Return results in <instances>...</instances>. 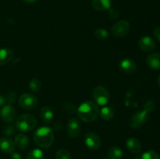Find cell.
Segmentation results:
<instances>
[{"label":"cell","instance_id":"1","mask_svg":"<svg viewBox=\"0 0 160 159\" xmlns=\"http://www.w3.org/2000/svg\"><path fill=\"white\" fill-rule=\"evenodd\" d=\"M77 112L80 119L86 123L95 121L99 115L98 105L91 101H87L82 103Z\"/></svg>","mask_w":160,"mask_h":159},{"label":"cell","instance_id":"2","mask_svg":"<svg viewBox=\"0 0 160 159\" xmlns=\"http://www.w3.org/2000/svg\"><path fill=\"white\" fill-rule=\"evenodd\" d=\"M34 141L41 148H48L54 142V133L51 128L42 126L38 128L34 133Z\"/></svg>","mask_w":160,"mask_h":159},{"label":"cell","instance_id":"3","mask_svg":"<svg viewBox=\"0 0 160 159\" xmlns=\"http://www.w3.org/2000/svg\"><path fill=\"white\" fill-rule=\"evenodd\" d=\"M37 125V119L31 114H23L17 118L16 128L20 132H28L34 129Z\"/></svg>","mask_w":160,"mask_h":159},{"label":"cell","instance_id":"4","mask_svg":"<svg viewBox=\"0 0 160 159\" xmlns=\"http://www.w3.org/2000/svg\"><path fill=\"white\" fill-rule=\"evenodd\" d=\"M92 96L97 104L104 106L109 102V93L107 89L102 85H98L94 88Z\"/></svg>","mask_w":160,"mask_h":159},{"label":"cell","instance_id":"5","mask_svg":"<svg viewBox=\"0 0 160 159\" xmlns=\"http://www.w3.org/2000/svg\"><path fill=\"white\" fill-rule=\"evenodd\" d=\"M148 120V112L145 110L136 112L130 118L129 125L134 129H138L142 127Z\"/></svg>","mask_w":160,"mask_h":159},{"label":"cell","instance_id":"6","mask_svg":"<svg viewBox=\"0 0 160 159\" xmlns=\"http://www.w3.org/2000/svg\"><path fill=\"white\" fill-rule=\"evenodd\" d=\"M19 104L20 107L26 110L34 109L38 104V99L34 95L26 93L19 98Z\"/></svg>","mask_w":160,"mask_h":159},{"label":"cell","instance_id":"7","mask_svg":"<svg viewBox=\"0 0 160 159\" xmlns=\"http://www.w3.org/2000/svg\"><path fill=\"white\" fill-rule=\"evenodd\" d=\"M130 31V23L127 20H120L116 23L111 29L112 35L116 37H123Z\"/></svg>","mask_w":160,"mask_h":159},{"label":"cell","instance_id":"8","mask_svg":"<svg viewBox=\"0 0 160 159\" xmlns=\"http://www.w3.org/2000/svg\"><path fill=\"white\" fill-rule=\"evenodd\" d=\"M0 116L5 123H12L17 117V112H16L15 108L10 104L2 106L0 111Z\"/></svg>","mask_w":160,"mask_h":159},{"label":"cell","instance_id":"9","mask_svg":"<svg viewBox=\"0 0 160 159\" xmlns=\"http://www.w3.org/2000/svg\"><path fill=\"white\" fill-rule=\"evenodd\" d=\"M84 143L91 150H98L101 146V140L98 134L88 132L84 136Z\"/></svg>","mask_w":160,"mask_h":159},{"label":"cell","instance_id":"10","mask_svg":"<svg viewBox=\"0 0 160 159\" xmlns=\"http://www.w3.org/2000/svg\"><path fill=\"white\" fill-rule=\"evenodd\" d=\"M67 132L71 138H76L81 132V124L78 119L73 118L69 119L67 124Z\"/></svg>","mask_w":160,"mask_h":159},{"label":"cell","instance_id":"11","mask_svg":"<svg viewBox=\"0 0 160 159\" xmlns=\"http://www.w3.org/2000/svg\"><path fill=\"white\" fill-rule=\"evenodd\" d=\"M120 70L126 74H133L137 70V63L133 59L126 58L123 59L120 62Z\"/></svg>","mask_w":160,"mask_h":159},{"label":"cell","instance_id":"12","mask_svg":"<svg viewBox=\"0 0 160 159\" xmlns=\"http://www.w3.org/2000/svg\"><path fill=\"white\" fill-rule=\"evenodd\" d=\"M138 47L142 51L149 52L155 50L156 47V44L155 41L148 36H144L141 37L138 41Z\"/></svg>","mask_w":160,"mask_h":159},{"label":"cell","instance_id":"13","mask_svg":"<svg viewBox=\"0 0 160 159\" xmlns=\"http://www.w3.org/2000/svg\"><path fill=\"white\" fill-rule=\"evenodd\" d=\"M15 150L14 142L8 137L0 138V151L5 154H11Z\"/></svg>","mask_w":160,"mask_h":159},{"label":"cell","instance_id":"14","mask_svg":"<svg viewBox=\"0 0 160 159\" xmlns=\"http://www.w3.org/2000/svg\"><path fill=\"white\" fill-rule=\"evenodd\" d=\"M126 146L128 151L133 154H139L142 151V144L138 139L130 137L127 140Z\"/></svg>","mask_w":160,"mask_h":159},{"label":"cell","instance_id":"15","mask_svg":"<svg viewBox=\"0 0 160 159\" xmlns=\"http://www.w3.org/2000/svg\"><path fill=\"white\" fill-rule=\"evenodd\" d=\"M13 142L15 147H17V148L20 150L26 149L30 145V140L28 136L22 133H20L16 136Z\"/></svg>","mask_w":160,"mask_h":159},{"label":"cell","instance_id":"16","mask_svg":"<svg viewBox=\"0 0 160 159\" xmlns=\"http://www.w3.org/2000/svg\"><path fill=\"white\" fill-rule=\"evenodd\" d=\"M92 6L95 10H109L112 6L111 0H92Z\"/></svg>","mask_w":160,"mask_h":159},{"label":"cell","instance_id":"17","mask_svg":"<svg viewBox=\"0 0 160 159\" xmlns=\"http://www.w3.org/2000/svg\"><path fill=\"white\" fill-rule=\"evenodd\" d=\"M13 58V52L8 48H0V65L9 63Z\"/></svg>","mask_w":160,"mask_h":159},{"label":"cell","instance_id":"18","mask_svg":"<svg viewBox=\"0 0 160 159\" xmlns=\"http://www.w3.org/2000/svg\"><path fill=\"white\" fill-rule=\"evenodd\" d=\"M146 63L150 68L160 70V53H153L147 57Z\"/></svg>","mask_w":160,"mask_h":159},{"label":"cell","instance_id":"19","mask_svg":"<svg viewBox=\"0 0 160 159\" xmlns=\"http://www.w3.org/2000/svg\"><path fill=\"white\" fill-rule=\"evenodd\" d=\"M54 113L52 110L48 106H45L41 109L40 112V117L41 119L45 123H50L53 119Z\"/></svg>","mask_w":160,"mask_h":159},{"label":"cell","instance_id":"20","mask_svg":"<svg viewBox=\"0 0 160 159\" xmlns=\"http://www.w3.org/2000/svg\"><path fill=\"white\" fill-rule=\"evenodd\" d=\"M99 115L103 120H106V121H109L111 120L114 116V111L112 108L106 107L102 108V110L99 112Z\"/></svg>","mask_w":160,"mask_h":159},{"label":"cell","instance_id":"21","mask_svg":"<svg viewBox=\"0 0 160 159\" xmlns=\"http://www.w3.org/2000/svg\"><path fill=\"white\" fill-rule=\"evenodd\" d=\"M109 159H122L123 151L118 147H112L108 151Z\"/></svg>","mask_w":160,"mask_h":159},{"label":"cell","instance_id":"22","mask_svg":"<svg viewBox=\"0 0 160 159\" xmlns=\"http://www.w3.org/2000/svg\"><path fill=\"white\" fill-rule=\"evenodd\" d=\"M42 84L41 80L38 78H33L29 82V88L32 90L33 92H39L42 89Z\"/></svg>","mask_w":160,"mask_h":159},{"label":"cell","instance_id":"23","mask_svg":"<svg viewBox=\"0 0 160 159\" xmlns=\"http://www.w3.org/2000/svg\"><path fill=\"white\" fill-rule=\"evenodd\" d=\"M44 153L40 149H34L30 151L27 155L26 159H44Z\"/></svg>","mask_w":160,"mask_h":159},{"label":"cell","instance_id":"24","mask_svg":"<svg viewBox=\"0 0 160 159\" xmlns=\"http://www.w3.org/2000/svg\"><path fill=\"white\" fill-rule=\"evenodd\" d=\"M94 34H95V37L100 41L106 40L109 37V32L107 31V30L104 29V28H98V29H96L95 33H94Z\"/></svg>","mask_w":160,"mask_h":159},{"label":"cell","instance_id":"25","mask_svg":"<svg viewBox=\"0 0 160 159\" xmlns=\"http://www.w3.org/2000/svg\"><path fill=\"white\" fill-rule=\"evenodd\" d=\"M56 159H71V154L66 149H59L56 151Z\"/></svg>","mask_w":160,"mask_h":159},{"label":"cell","instance_id":"26","mask_svg":"<svg viewBox=\"0 0 160 159\" xmlns=\"http://www.w3.org/2000/svg\"><path fill=\"white\" fill-rule=\"evenodd\" d=\"M140 159H160V156L156 151H148L142 154Z\"/></svg>","mask_w":160,"mask_h":159},{"label":"cell","instance_id":"27","mask_svg":"<svg viewBox=\"0 0 160 159\" xmlns=\"http://www.w3.org/2000/svg\"><path fill=\"white\" fill-rule=\"evenodd\" d=\"M2 133L6 137H10L15 133V128L12 126H8L3 128Z\"/></svg>","mask_w":160,"mask_h":159},{"label":"cell","instance_id":"28","mask_svg":"<svg viewBox=\"0 0 160 159\" xmlns=\"http://www.w3.org/2000/svg\"><path fill=\"white\" fill-rule=\"evenodd\" d=\"M155 108V103L154 101H148L145 104V106H144V110L146 111L147 112H152Z\"/></svg>","mask_w":160,"mask_h":159},{"label":"cell","instance_id":"29","mask_svg":"<svg viewBox=\"0 0 160 159\" xmlns=\"http://www.w3.org/2000/svg\"><path fill=\"white\" fill-rule=\"evenodd\" d=\"M6 101H8L9 104H12L16 101V94L13 91H9L6 94Z\"/></svg>","mask_w":160,"mask_h":159},{"label":"cell","instance_id":"30","mask_svg":"<svg viewBox=\"0 0 160 159\" xmlns=\"http://www.w3.org/2000/svg\"><path fill=\"white\" fill-rule=\"evenodd\" d=\"M109 17H110V18H112V19L119 18V17H120V13L118 12V11L115 10V9H109Z\"/></svg>","mask_w":160,"mask_h":159},{"label":"cell","instance_id":"31","mask_svg":"<svg viewBox=\"0 0 160 159\" xmlns=\"http://www.w3.org/2000/svg\"><path fill=\"white\" fill-rule=\"evenodd\" d=\"M153 34H154L155 37L160 42V26H157V27L155 28L154 31H153Z\"/></svg>","mask_w":160,"mask_h":159},{"label":"cell","instance_id":"32","mask_svg":"<svg viewBox=\"0 0 160 159\" xmlns=\"http://www.w3.org/2000/svg\"><path fill=\"white\" fill-rule=\"evenodd\" d=\"M11 159H22V157L19 153L12 152L11 153Z\"/></svg>","mask_w":160,"mask_h":159},{"label":"cell","instance_id":"33","mask_svg":"<svg viewBox=\"0 0 160 159\" xmlns=\"http://www.w3.org/2000/svg\"><path fill=\"white\" fill-rule=\"evenodd\" d=\"M6 98L2 95H0V108L2 107L5 105V103H6Z\"/></svg>","mask_w":160,"mask_h":159},{"label":"cell","instance_id":"34","mask_svg":"<svg viewBox=\"0 0 160 159\" xmlns=\"http://www.w3.org/2000/svg\"><path fill=\"white\" fill-rule=\"evenodd\" d=\"M38 1V0H23V2L26 3V4H32V3L36 2Z\"/></svg>","mask_w":160,"mask_h":159},{"label":"cell","instance_id":"35","mask_svg":"<svg viewBox=\"0 0 160 159\" xmlns=\"http://www.w3.org/2000/svg\"><path fill=\"white\" fill-rule=\"evenodd\" d=\"M157 84H158V85H159V87H160V74L159 75V76H158Z\"/></svg>","mask_w":160,"mask_h":159}]
</instances>
